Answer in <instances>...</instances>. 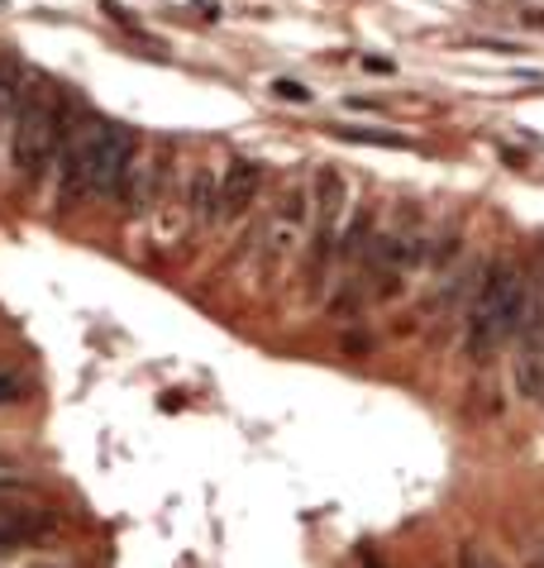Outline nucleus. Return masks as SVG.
Returning <instances> with one entry per match:
<instances>
[{"mask_svg": "<svg viewBox=\"0 0 544 568\" xmlns=\"http://www.w3.org/2000/svg\"><path fill=\"white\" fill-rule=\"evenodd\" d=\"M62 139H68V120H62V101L58 91L34 77L24 87V101L14 110V124H10V163L24 172V178H39V172L53 163Z\"/></svg>", "mask_w": 544, "mask_h": 568, "instance_id": "3", "label": "nucleus"}, {"mask_svg": "<svg viewBox=\"0 0 544 568\" xmlns=\"http://www.w3.org/2000/svg\"><path fill=\"white\" fill-rule=\"evenodd\" d=\"M459 568H497V559L483 545H459Z\"/></svg>", "mask_w": 544, "mask_h": 568, "instance_id": "11", "label": "nucleus"}, {"mask_svg": "<svg viewBox=\"0 0 544 568\" xmlns=\"http://www.w3.org/2000/svg\"><path fill=\"white\" fill-rule=\"evenodd\" d=\"M48 530H53V516H48V507H39L34 487L0 478V549L29 545Z\"/></svg>", "mask_w": 544, "mask_h": 568, "instance_id": "5", "label": "nucleus"}, {"mask_svg": "<svg viewBox=\"0 0 544 568\" xmlns=\"http://www.w3.org/2000/svg\"><path fill=\"white\" fill-rule=\"evenodd\" d=\"M311 211H315V240L340 244L344 240V215H349V186H344V178L334 168H320L315 172V201H311Z\"/></svg>", "mask_w": 544, "mask_h": 568, "instance_id": "6", "label": "nucleus"}, {"mask_svg": "<svg viewBox=\"0 0 544 568\" xmlns=\"http://www.w3.org/2000/svg\"><path fill=\"white\" fill-rule=\"evenodd\" d=\"M134 134L124 124L91 120L68 124L62 139V163H58V206H82L91 196H124L134 182Z\"/></svg>", "mask_w": 544, "mask_h": 568, "instance_id": "1", "label": "nucleus"}, {"mask_svg": "<svg viewBox=\"0 0 544 568\" xmlns=\"http://www.w3.org/2000/svg\"><path fill=\"white\" fill-rule=\"evenodd\" d=\"M525 282L511 263H492L483 287L473 296V311H469V335H463V349H469L473 363H492L502 354V344L521 329V315H525Z\"/></svg>", "mask_w": 544, "mask_h": 568, "instance_id": "2", "label": "nucleus"}, {"mask_svg": "<svg viewBox=\"0 0 544 568\" xmlns=\"http://www.w3.org/2000/svg\"><path fill=\"white\" fill-rule=\"evenodd\" d=\"M24 101V72L14 58H0V130L14 124V110Z\"/></svg>", "mask_w": 544, "mask_h": 568, "instance_id": "8", "label": "nucleus"}, {"mask_svg": "<svg viewBox=\"0 0 544 568\" xmlns=\"http://www.w3.org/2000/svg\"><path fill=\"white\" fill-rule=\"evenodd\" d=\"M306 225H311V192L292 186V192H282V206L272 211L268 230H263V244H259V267L268 277L301 248V234H306Z\"/></svg>", "mask_w": 544, "mask_h": 568, "instance_id": "4", "label": "nucleus"}, {"mask_svg": "<svg viewBox=\"0 0 544 568\" xmlns=\"http://www.w3.org/2000/svg\"><path fill=\"white\" fill-rule=\"evenodd\" d=\"M531 568H544V559H535V564H531Z\"/></svg>", "mask_w": 544, "mask_h": 568, "instance_id": "13", "label": "nucleus"}, {"mask_svg": "<svg viewBox=\"0 0 544 568\" xmlns=\"http://www.w3.org/2000/svg\"><path fill=\"white\" fill-rule=\"evenodd\" d=\"M263 186V168L249 163V158H230L225 178H220V215H239L253 206V196H259Z\"/></svg>", "mask_w": 544, "mask_h": 568, "instance_id": "7", "label": "nucleus"}, {"mask_svg": "<svg viewBox=\"0 0 544 568\" xmlns=\"http://www.w3.org/2000/svg\"><path fill=\"white\" fill-rule=\"evenodd\" d=\"M191 215H197L201 225L220 220V178L215 172H197V178H191Z\"/></svg>", "mask_w": 544, "mask_h": 568, "instance_id": "9", "label": "nucleus"}, {"mask_svg": "<svg viewBox=\"0 0 544 568\" xmlns=\"http://www.w3.org/2000/svg\"><path fill=\"white\" fill-rule=\"evenodd\" d=\"M344 144H373V149H406L402 134H382V130H340Z\"/></svg>", "mask_w": 544, "mask_h": 568, "instance_id": "10", "label": "nucleus"}, {"mask_svg": "<svg viewBox=\"0 0 544 568\" xmlns=\"http://www.w3.org/2000/svg\"><path fill=\"white\" fill-rule=\"evenodd\" d=\"M272 91H278L282 101H311V91L301 82H286V77H282V82H272Z\"/></svg>", "mask_w": 544, "mask_h": 568, "instance_id": "12", "label": "nucleus"}]
</instances>
